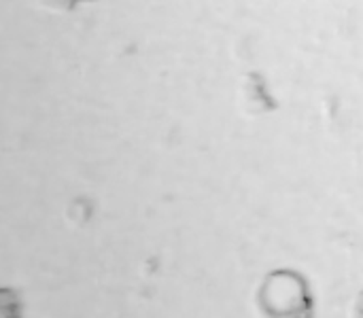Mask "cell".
Returning a JSON list of instances; mask_svg holds the SVG:
<instances>
[{
	"instance_id": "1",
	"label": "cell",
	"mask_w": 363,
	"mask_h": 318,
	"mask_svg": "<svg viewBox=\"0 0 363 318\" xmlns=\"http://www.w3.org/2000/svg\"><path fill=\"white\" fill-rule=\"evenodd\" d=\"M259 297L268 314L279 318L294 317L306 308L308 289L300 274L289 270H279L266 278Z\"/></svg>"
}]
</instances>
